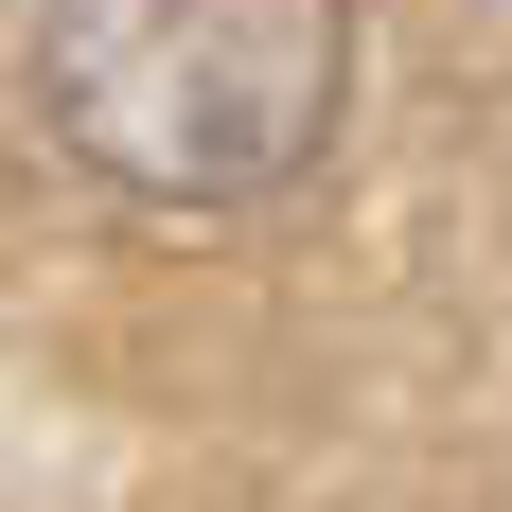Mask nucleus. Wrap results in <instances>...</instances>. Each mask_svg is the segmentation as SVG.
I'll return each instance as SVG.
<instances>
[{"label":"nucleus","instance_id":"nucleus-1","mask_svg":"<svg viewBox=\"0 0 512 512\" xmlns=\"http://www.w3.org/2000/svg\"><path fill=\"white\" fill-rule=\"evenodd\" d=\"M36 106L106 195L248 212L354 106V0H36Z\"/></svg>","mask_w":512,"mask_h":512}]
</instances>
